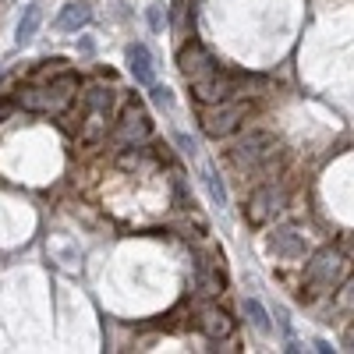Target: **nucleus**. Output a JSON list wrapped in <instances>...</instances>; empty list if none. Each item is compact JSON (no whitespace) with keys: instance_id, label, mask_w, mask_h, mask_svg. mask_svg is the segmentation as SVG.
I'll return each mask as SVG.
<instances>
[{"instance_id":"obj_1","label":"nucleus","mask_w":354,"mask_h":354,"mask_svg":"<svg viewBox=\"0 0 354 354\" xmlns=\"http://www.w3.org/2000/svg\"><path fill=\"white\" fill-rule=\"evenodd\" d=\"M78 96V78L71 71L53 75L46 85H25L18 88L15 103L28 113H50V117H61Z\"/></svg>"},{"instance_id":"obj_2","label":"nucleus","mask_w":354,"mask_h":354,"mask_svg":"<svg viewBox=\"0 0 354 354\" xmlns=\"http://www.w3.org/2000/svg\"><path fill=\"white\" fill-rule=\"evenodd\" d=\"M351 277V259L340 248H319L305 270V283L312 290H337L344 280Z\"/></svg>"},{"instance_id":"obj_3","label":"nucleus","mask_w":354,"mask_h":354,"mask_svg":"<svg viewBox=\"0 0 354 354\" xmlns=\"http://www.w3.org/2000/svg\"><path fill=\"white\" fill-rule=\"evenodd\" d=\"M248 113H252V103L248 100H220V103H213V106H205L202 110V131L209 135V138H227V135H234L245 121H248Z\"/></svg>"},{"instance_id":"obj_4","label":"nucleus","mask_w":354,"mask_h":354,"mask_svg":"<svg viewBox=\"0 0 354 354\" xmlns=\"http://www.w3.org/2000/svg\"><path fill=\"white\" fill-rule=\"evenodd\" d=\"M277 156V135L270 131H248L238 145L230 149V160L241 170H259L262 163H270Z\"/></svg>"},{"instance_id":"obj_5","label":"nucleus","mask_w":354,"mask_h":354,"mask_svg":"<svg viewBox=\"0 0 354 354\" xmlns=\"http://www.w3.org/2000/svg\"><path fill=\"white\" fill-rule=\"evenodd\" d=\"M283 205H287V192H283V188H277V185H262V188H255V192L248 195L245 220L255 223V227H262V223H270V220L283 209Z\"/></svg>"},{"instance_id":"obj_6","label":"nucleus","mask_w":354,"mask_h":354,"mask_svg":"<svg viewBox=\"0 0 354 354\" xmlns=\"http://www.w3.org/2000/svg\"><path fill=\"white\" fill-rule=\"evenodd\" d=\"M153 135V124H149V113L142 110V103H128L121 110V124H117V142L124 145V149H138L142 142H149Z\"/></svg>"},{"instance_id":"obj_7","label":"nucleus","mask_w":354,"mask_h":354,"mask_svg":"<svg viewBox=\"0 0 354 354\" xmlns=\"http://www.w3.org/2000/svg\"><path fill=\"white\" fill-rule=\"evenodd\" d=\"M230 93H234V75H227V71H220V68L192 78V96H195V103H202V106H213V103L227 100Z\"/></svg>"},{"instance_id":"obj_8","label":"nucleus","mask_w":354,"mask_h":354,"mask_svg":"<svg viewBox=\"0 0 354 354\" xmlns=\"http://www.w3.org/2000/svg\"><path fill=\"white\" fill-rule=\"evenodd\" d=\"M177 68H181V75L192 82V78H198L205 71H213L216 61H213V53L205 50L198 39H192V43H185L181 50H177Z\"/></svg>"},{"instance_id":"obj_9","label":"nucleus","mask_w":354,"mask_h":354,"mask_svg":"<svg viewBox=\"0 0 354 354\" xmlns=\"http://www.w3.org/2000/svg\"><path fill=\"white\" fill-rule=\"evenodd\" d=\"M270 252L280 259H301L305 255V234L298 227H277L270 234Z\"/></svg>"},{"instance_id":"obj_10","label":"nucleus","mask_w":354,"mask_h":354,"mask_svg":"<svg viewBox=\"0 0 354 354\" xmlns=\"http://www.w3.org/2000/svg\"><path fill=\"white\" fill-rule=\"evenodd\" d=\"M198 330L209 337L213 344H220V340H227V337L234 333V319H230L223 308H216V305H205V308L198 312Z\"/></svg>"},{"instance_id":"obj_11","label":"nucleus","mask_w":354,"mask_h":354,"mask_svg":"<svg viewBox=\"0 0 354 354\" xmlns=\"http://www.w3.org/2000/svg\"><path fill=\"white\" fill-rule=\"evenodd\" d=\"M128 68H131L138 85H153V53H149V46L131 43L128 46Z\"/></svg>"},{"instance_id":"obj_12","label":"nucleus","mask_w":354,"mask_h":354,"mask_svg":"<svg viewBox=\"0 0 354 354\" xmlns=\"http://www.w3.org/2000/svg\"><path fill=\"white\" fill-rule=\"evenodd\" d=\"M88 21H93V8L82 4V0H71V4H64L61 15H57V28H64V32H78Z\"/></svg>"},{"instance_id":"obj_13","label":"nucleus","mask_w":354,"mask_h":354,"mask_svg":"<svg viewBox=\"0 0 354 354\" xmlns=\"http://www.w3.org/2000/svg\"><path fill=\"white\" fill-rule=\"evenodd\" d=\"M39 21H43L39 4H28V8H25V15H21V21H18V28H15V39H18V46L32 43V36L39 32Z\"/></svg>"},{"instance_id":"obj_14","label":"nucleus","mask_w":354,"mask_h":354,"mask_svg":"<svg viewBox=\"0 0 354 354\" xmlns=\"http://www.w3.org/2000/svg\"><path fill=\"white\" fill-rule=\"evenodd\" d=\"M195 290L202 294V298H216V294L223 290V277L213 273L209 266H198V273H195Z\"/></svg>"},{"instance_id":"obj_15","label":"nucleus","mask_w":354,"mask_h":354,"mask_svg":"<svg viewBox=\"0 0 354 354\" xmlns=\"http://www.w3.org/2000/svg\"><path fill=\"white\" fill-rule=\"evenodd\" d=\"M85 106L100 110V113H113V93L106 85H88L85 88Z\"/></svg>"},{"instance_id":"obj_16","label":"nucleus","mask_w":354,"mask_h":354,"mask_svg":"<svg viewBox=\"0 0 354 354\" xmlns=\"http://www.w3.org/2000/svg\"><path fill=\"white\" fill-rule=\"evenodd\" d=\"M106 124H110V113L88 110V117H85V128H82V138H85V142H100V138L106 135Z\"/></svg>"},{"instance_id":"obj_17","label":"nucleus","mask_w":354,"mask_h":354,"mask_svg":"<svg viewBox=\"0 0 354 354\" xmlns=\"http://www.w3.org/2000/svg\"><path fill=\"white\" fill-rule=\"evenodd\" d=\"M245 315H248V322L262 333V337H270L273 333V326H270V315H266V308L255 301V298H245Z\"/></svg>"},{"instance_id":"obj_18","label":"nucleus","mask_w":354,"mask_h":354,"mask_svg":"<svg viewBox=\"0 0 354 354\" xmlns=\"http://www.w3.org/2000/svg\"><path fill=\"white\" fill-rule=\"evenodd\" d=\"M205 188H209V198L223 209V205H227V188H223V181H220L216 170H205Z\"/></svg>"},{"instance_id":"obj_19","label":"nucleus","mask_w":354,"mask_h":354,"mask_svg":"<svg viewBox=\"0 0 354 354\" xmlns=\"http://www.w3.org/2000/svg\"><path fill=\"white\" fill-rule=\"evenodd\" d=\"M337 308L354 312V277H347V280L337 287Z\"/></svg>"},{"instance_id":"obj_20","label":"nucleus","mask_w":354,"mask_h":354,"mask_svg":"<svg viewBox=\"0 0 354 354\" xmlns=\"http://www.w3.org/2000/svg\"><path fill=\"white\" fill-rule=\"evenodd\" d=\"M145 18H149V28H153V32H163V28H167V8H163V4H149Z\"/></svg>"},{"instance_id":"obj_21","label":"nucleus","mask_w":354,"mask_h":354,"mask_svg":"<svg viewBox=\"0 0 354 354\" xmlns=\"http://www.w3.org/2000/svg\"><path fill=\"white\" fill-rule=\"evenodd\" d=\"M149 88H153V100H156L160 106H174V93H170V85H156V82H153Z\"/></svg>"},{"instance_id":"obj_22","label":"nucleus","mask_w":354,"mask_h":354,"mask_svg":"<svg viewBox=\"0 0 354 354\" xmlns=\"http://www.w3.org/2000/svg\"><path fill=\"white\" fill-rule=\"evenodd\" d=\"M121 167H124V170L138 167V153H124V156H121Z\"/></svg>"},{"instance_id":"obj_23","label":"nucleus","mask_w":354,"mask_h":354,"mask_svg":"<svg viewBox=\"0 0 354 354\" xmlns=\"http://www.w3.org/2000/svg\"><path fill=\"white\" fill-rule=\"evenodd\" d=\"M177 142H181V149H185V153H192V156H195V142H192L188 135H177Z\"/></svg>"},{"instance_id":"obj_24","label":"nucleus","mask_w":354,"mask_h":354,"mask_svg":"<svg viewBox=\"0 0 354 354\" xmlns=\"http://www.w3.org/2000/svg\"><path fill=\"white\" fill-rule=\"evenodd\" d=\"M347 351H354V333H351V337H347Z\"/></svg>"}]
</instances>
